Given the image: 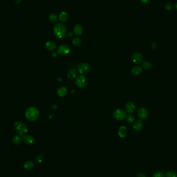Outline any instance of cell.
I'll list each match as a JSON object with an SVG mask.
<instances>
[{"label":"cell","mask_w":177,"mask_h":177,"mask_svg":"<svg viewBox=\"0 0 177 177\" xmlns=\"http://www.w3.org/2000/svg\"><path fill=\"white\" fill-rule=\"evenodd\" d=\"M83 31V29L81 25L78 24L75 26L74 28V33L75 35L77 36H79L82 34Z\"/></svg>","instance_id":"cell-13"},{"label":"cell","mask_w":177,"mask_h":177,"mask_svg":"<svg viewBox=\"0 0 177 177\" xmlns=\"http://www.w3.org/2000/svg\"><path fill=\"white\" fill-rule=\"evenodd\" d=\"M126 111L121 109H117L113 113V118L117 121L124 120L126 118Z\"/></svg>","instance_id":"cell-4"},{"label":"cell","mask_w":177,"mask_h":177,"mask_svg":"<svg viewBox=\"0 0 177 177\" xmlns=\"http://www.w3.org/2000/svg\"><path fill=\"white\" fill-rule=\"evenodd\" d=\"M53 32L55 36L57 38L62 39L66 35V28L63 24L59 23L55 26Z\"/></svg>","instance_id":"cell-2"},{"label":"cell","mask_w":177,"mask_h":177,"mask_svg":"<svg viewBox=\"0 0 177 177\" xmlns=\"http://www.w3.org/2000/svg\"><path fill=\"white\" fill-rule=\"evenodd\" d=\"M44 159V156L42 154H39L36 156L35 158V161L37 163H41L43 161Z\"/></svg>","instance_id":"cell-27"},{"label":"cell","mask_w":177,"mask_h":177,"mask_svg":"<svg viewBox=\"0 0 177 177\" xmlns=\"http://www.w3.org/2000/svg\"><path fill=\"white\" fill-rule=\"evenodd\" d=\"M166 177H177V173L173 170L168 171L166 173Z\"/></svg>","instance_id":"cell-24"},{"label":"cell","mask_w":177,"mask_h":177,"mask_svg":"<svg viewBox=\"0 0 177 177\" xmlns=\"http://www.w3.org/2000/svg\"><path fill=\"white\" fill-rule=\"evenodd\" d=\"M21 139H22L21 137H20L19 135H15L13 137L12 139V141L14 144L18 145L21 143Z\"/></svg>","instance_id":"cell-21"},{"label":"cell","mask_w":177,"mask_h":177,"mask_svg":"<svg viewBox=\"0 0 177 177\" xmlns=\"http://www.w3.org/2000/svg\"><path fill=\"white\" fill-rule=\"evenodd\" d=\"M118 135L120 138H124L127 135V129L124 126L120 127L118 130Z\"/></svg>","instance_id":"cell-18"},{"label":"cell","mask_w":177,"mask_h":177,"mask_svg":"<svg viewBox=\"0 0 177 177\" xmlns=\"http://www.w3.org/2000/svg\"><path fill=\"white\" fill-rule=\"evenodd\" d=\"M173 5L171 3H167L164 5V9L168 11H171L173 9Z\"/></svg>","instance_id":"cell-28"},{"label":"cell","mask_w":177,"mask_h":177,"mask_svg":"<svg viewBox=\"0 0 177 177\" xmlns=\"http://www.w3.org/2000/svg\"><path fill=\"white\" fill-rule=\"evenodd\" d=\"M134 120H135L134 117L131 114H129L126 117V121L128 124L133 123L134 122Z\"/></svg>","instance_id":"cell-26"},{"label":"cell","mask_w":177,"mask_h":177,"mask_svg":"<svg viewBox=\"0 0 177 177\" xmlns=\"http://www.w3.org/2000/svg\"><path fill=\"white\" fill-rule=\"evenodd\" d=\"M77 70L80 74H86L90 72L91 66L87 63H81L78 65Z\"/></svg>","instance_id":"cell-6"},{"label":"cell","mask_w":177,"mask_h":177,"mask_svg":"<svg viewBox=\"0 0 177 177\" xmlns=\"http://www.w3.org/2000/svg\"><path fill=\"white\" fill-rule=\"evenodd\" d=\"M150 1V0H141V2L144 4H148Z\"/></svg>","instance_id":"cell-31"},{"label":"cell","mask_w":177,"mask_h":177,"mask_svg":"<svg viewBox=\"0 0 177 177\" xmlns=\"http://www.w3.org/2000/svg\"><path fill=\"white\" fill-rule=\"evenodd\" d=\"M137 177H146V176H145V175L144 174V173H143L142 172H139L137 174Z\"/></svg>","instance_id":"cell-30"},{"label":"cell","mask_w":177,"mask_h":177,"mask_svg":"<svg viewBox=\"0 0 177 177\" xmlns=\"http://www.w3.org/2000/svg\"><path fill=\"white\" fill-rule=\"evenodd\" d=\"M70 48L66 45H61L58 48L57 53L61 56H66L70 51Z\"/></svg>","instance_id":"cell-8"},{"label":"cell","mask_w":177,"mask_h":177,"mask_svg":"<svg viewBox=\"0 0 177 177\" xmlns=\"http://www.w3.org/2000/svg\"><path fill=\"white\" fill-rule=\"evenodd\" d=\"M40 115L39 110L34 107H31L28 108L25 112V116L26 119L29 121L33 122L37 119Z\"/></svg>","instance_id":"cell-1"},{"label":"cell","mask_w":177,"mask_h":177,"mask_svg":"<svg viewBox=\"0 0 177 177\" xmlns=\"http://www.w3.org/2000/svg\"><path fill=\"white\" fill-rule=\"evenodd\" d=\"M143 123L141 120H137L133 125L134 129L136 132L141 131L143 128Z\"/></svg>","instance_id":"cell-14"},{"label":"cell","mask_w":177,"mask_h":177,"mask_svg":"<svg viewBox=\"0 0 177 177\" xmlns=\"http://www.w3.org/2000/svg\"><path fill=\"white\" fill-rule=\"evenodd\" d=\"M71 32H69V33H68V34H71ZM73 36V33H72V34H71L70 35V37H71V36Z\"/></svg>","instance_id":"cell-35"},{"label":"cell","mask_w":177,"mask_h":177,"mask_svg":"<svg viewBox=\"0 0 177 177\" xmlns=\"http://www.w3.org/2000/svg\"><path fill=\"white\" fill-rule=\"evenodd\" d=\"M68 18V14L66 12H62L59 16V19L62 22H66Z\"/></svg>","instance_id":"cell-19"},{"label":"cell","mask_w":177,"mask_h":177,"mask_svg":"<svg viewBox=\"0 0 177 177\" xmlns=\"http://www.w3.org/2000/svg\"><path fill=\"white\" fill-rule=\"evenodd\" d=\"M72 43L75 46L79 47L81 44V41L79 38L75 37L72 40Z\"/></svg>","instance_id":"cell-23"},{"label":"cell","mask_w":177,"mask_h":177,"mask_svg":"<svg viewBox=\"0 0 177 177\" xmlns=\"http://www.w3.org/2000/svg\"><path fill=\"white\" fill-rule=\"evenodd\" d=\"M175 8L176 10L177 11V2L175 4Z\"/></svg>","instance_id":"cell-34"},{"label":"cell","mask_w":177,"mask_h":177,"mask_svg":"<svg viewBox=\"0 0 177 177\" xmlns=\"http://www.w3.org/2000/svg\"><path fill=\"white\" fill-rule=\"evenodd\" d=\"M57 54H58L57 52L53 51V52H52V53H51V55H52V57H57Z\"/></svg>","instance_id":"cell-32"},{"label":"cell","mask_w":177,"mask_h":177,"mask_svg":"<svg viewBox=\"0 0 177 177\" xmlns=\"http://www.w3.org/2000/svg\"><path fill=\"white\" fill-rule=\"evenodd\" d=\"M125 111L126 112L132 114L136 110V106L134 103L132 102H128L125 105Z\"/></svg>","instance_id":"cell-10"},{"label":"cell","mask_w":177,"mask_h":177,"mask_svg":"<svg viewBox=\"0 0 177 177\" xmlns=\"http://www.w3.org/2000/svg\"><path fill=\"white\" fill-rule=\"evenodd\" d=\"M152 47H153V48H155L156 47V44H155V43H153L152 44Z\"/></svg>","instance_id":"cell-33"},{"label":"cell","mask_w":177,"mask_h":177,"mask_svg":"<svg viewBox=\"0 0 177 177\" xmlns=\"http://www.w3.org/2000/svg\"><path fill=\"white\" fill-rule=\"evenodd\" d=\"M14 128L15 130L21 136L26 135L28 133V128L27 126L21 122H16L14 124Z\"/></svg>","instance_id":"cell-3"},{"label":"cell","mask_w":177,"mask_h":177,"mask_svg":"<svg viewBox=\"0 0 177 177\" xmlns=\"http://www.w3.org/2000/svg\"><path fill=\"white\" fill-rule=\"evenodd\" d=\"M137 115L139 120H144L147 119L149 117V112L148 110L143 107L140 108L137 111Z\"/></svg>","instance_id":"cell-7"},{"label":"cell","mask_w":177,"mask_h":177,"mask_svg":"<svg viewBox=\"0 0 177 177\" xmlns=\"http://www.w3.org/2000/svg\"><path fill=\"white\" fill-rule=\"evenodd\" d=\"M21 137H22V139L24 140V142L27 144L32 145L35 142L34 138L31 135H24Z\"/></svg>","instance_id":"cell-11"},{"label":"cell","mask_w":177,"mask_h":177,"mask_svg":"<svg viewBox=\"0 0 177 177\" xmlns=\"http://www.w3.org/2000/svg\"><path fill=\"white\" fill-rule=\"evenodd\" d=\"M77 73L75 68L71 69L67 73V77L70 80H73L77 77Z\"/></svg>","instance_id":"cell-17"},{"label":"cell","mask_w":177,"mask_h":177,"mask_svg":"<svg viewBox=\"0 0 177 177\" xmlns=\"http://www.w3.org/2000/svg\"><path fill=\"white\" fill-rule=\"evenodd\" d=\"M152 177H165V175L161 171H157L153 174Z\"/></svg>","instance_id":"cell-29"},{"label":"cell","mask_w":177,"mask_h":177,"mask_svg":"<svg viewBox=\"0 0 177 177\" xmlns=\"http://www.w3.org/2000/svg\"><path fill=\"white\" fill-rule=\"evenodd\" d=\"M34 167V163L31 160H28L26 161L24 164V168L27 170H31Z\"/></svg>","instance_id":"cell-20"},{"label":"cell","mask_w":177,"mask_h":177,"mask_svg":"<svg viewBox=\"0 0 177 177\" xmlns=\"http://www.w3.org/2000/svg\"><path fill=\"white\" fill-rule=\"evenodd\" d=\"M75 84L79 88H84L87 85V79L86 77L83 75L78 76L75 80Z\"/></svg>","instance_id":"cell-5"},{"label":"cell","mask_w":177,"mask_h":177,"mask_svg":"<svg viewBox=\"0 0 177 177\" xmlns=\"http://www.w3.org/2000/svg\"><path fill=\"white\" fill-rule=\"evenodd\" d=\"M58 16L55 14H52L49 17V19L50 21H51L52 22H57L58 20Z\"/></svg>","instance_id":"cell-25"},{"label":"cell","mask_w":177,"mask_h":177,"mask_svg":"<svg viewBox=\"0 0 177 177\" xmlns=\"http://www.w3.org/2000/svg\"><path fill=\"white\" fill-rule=\"evenodd\" d=\"M132 61L135 64H140L143 62V56L139 52H135L131 56Z\"/></svg>","instance_id":"cell-9"},{"label":"cell","mask_w":177,"mask_h":177,"mask_svg":"<svg viewBox=\"0 0 177 177\" xmlns=\"http://www.w3.org/2000/svg\"><path fill=\"white\" fill-rule=\"evenodd\" d=\"M46 48L49 51H54L57 48V45L55 42L53 41H49L46 43L45 45Z\"/></svg>","instance_id":"cell-15"},{"label":"cell","mask_w":177,"mask_h":177,"mask_svg":"<svg viewBox=\"0 0 177 177\" xmlns=\"http://www.w3.org/2000/svg\"><path fill=\"white\" fill-rule=\"evenodd\" d=\"M142 68L143 69H144L145 70H150L152 68V64L151 63L147 61H144L143 62H142Z\"/></svg>","instance_id":"cell-22"},{"label":"cell","mask_w":177,"mask_h":177,"mask_svg":"<svg viewBox=\"0 0 177 177\" xmlns=\"http://www.w3.org/2000/svg\"><path fill=\"white\" fill-rule=\"evenodd\" d=\"M57 94L60 97H64L67 93V89L65 87H61L57 90Z\"/></svg>","instance_id":"cell-16"},{"label":"cell","mask_w":177,"mask_h":177,"mask_svg":"<svg viewBox=\"0 0 177 177\" xmlns=\"http://www.w3.org/2000/svg\"><path fill=\"white\" fill-rule=\"evenodd\" d=\"M142 73V68L139 65H136L134 66L132 71L131 73L134 76H138L140 75Z\"/></svg>","instance_id":"cell-12"}]
</instances>
